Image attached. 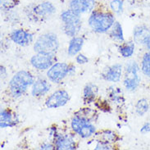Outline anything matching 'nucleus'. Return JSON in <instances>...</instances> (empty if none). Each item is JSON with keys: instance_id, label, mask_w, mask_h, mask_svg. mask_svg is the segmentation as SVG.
<instances>
[{"instance_id": "nucleus-1", "label": "nucleus", "mask_w": 150, "mask_h": 150, "mask_svg": "<svg viewBox=\"0 0 150 150\" xmlns=\"http://www.w3.org/2000/svg\"><path fill=\"white\" fill-rule=\"evenodd\" d=\"M114 22L115 18L112 13L99 10H93L88 20L90 28L97 33L108 32Z\"/></svg>"}, {"instance_id": "nucleus-2", "label": "nucleus", "mask_w": 150, "mask_h": 150, "mask_svg": "<svg viewBox=\"0 0 150 150\" xmlns=\"http://www.w3.org/2000/svg\"><path fill=\"white\" fill-rule=\"evenodd\" d=\"M35 82L34 77L29 71H20L16 73L9 82L10 93L13 98L21 97L27 90L29 86Z\"/></svg>"}, {"instance_id": "nucleus-3", "label": "nucleus", "mask_w": 150, "mask_h": 150, "mask_svg": "<svg viewBox=\"0 0 150 150\" xmlns=\"http://www.w3.org/2000/svg\"><path fill=\"white\" fill-rule=\"evenodd\" d=\"M71 126L74 132L83 139L89 138L96 132V128L91 123L89 116L84 112L74 116L71 122Z\"/></svg>"}, {"instance_id": "nucleus-4", "label": "nucleus", "mask_w": 150, "mask_h": 150, "mask_svg": "<svg viewBox=\"0 0 150 150\" xmlns=\"http://www.w3.org/2000/svg\"><path fill=\"white\" fill-rule=\"evenodd\" d=\"M60 18L63 22V31L66 35L72 38L76 36L82 25L81 15L69 9L62 12Z\"/></svg>"}, {"instance_id": "nucleus-5", "label": "nucleus", "mask_w": 150, "mask_h": 150, "mask_svg": "<svg viewBox=\"0 0 150 150\" xmlns=\"http://www.w3.org/2000/svg\"><path fill=\"white\" fill-rule=\"evenodd\" d=\"M59 48V41L56 35L52 33L44 34L37 39L34 50L36 53H54Z\"/></svg>"}, {"instance_id": "nucleus-6", "label": "nucleus", "mask_w": 150, "mask_h": 150, "mask_svg": "<svg viewBox=\"0 0 150 150\" xmlns=\"http://www.w3.org/2000/svg\"><path fill=\"white\" fill-rule=\"evenodd\" d=\"M139 67L135 61H129L126 65L124 74V86L128 91L136 90L140 84L141 78L139 76Z\"/></svg>"}, {"instance_id": "nucleus-7", "label": "nucleus", "mask_w": 150, "mask_h": 150, "mask_svg": "<svg viewBox=\"0 0 150 150\" xmlns=\"http://www.w3.org/2000/svg\"><path fill=\"white\" fill-rule=\"evenodd\" d=\"M74 69L72 66H70L65 62L54 63L47 71V77L53 83H60L68 74Z\"/></svg>"}, {"instance_id": "nucleus-8", "label": "nucleus", "mask_w": 150, "mask_h": 150, "mask_svg": "<svg viewBox=\"0 0 150 150\" xmlns=\"http://www.w3.org/2000/svg\"><path fill=\"white\" fill-rule=\"evenodd\" d=\"M56 12V8L50 2H43L34 6L30 12L29 16H31L35 21H43Z\"/></svg>"}, {"instance_id": "nucleus-9", "label": "nucleus", "mask_w": 150, "mask_h": 150, "mask_svg": "<svg viewBox=\"0 0 150 150\" xmlns=\"http://www.w3.org/2000/svg\"><path fill=\"white\" fill-rule=\"evenodd\" d=\"M55 56L54 53H36L31 59L30 63L34 68L40 71L49 70L54 64Z\"/></svg>"}, {"instance_id": "nucleus-10", "label": "nucleus", "mask_w": 150, "mask_h": 150, "mask_svg": "<svg viewBox=\"0 0 150 150\" xmlns=\"http://www.w3.org/2000/svg\"><path fill=\"white\" fill-rule=\"evenodd\" d=\"M69 99L70 95L68 92L64 89H59L47 98L45 105L48 108H57L66 105Z\"/></svg>"}, {"instance_id": "nucleus-11", "label": "nucleus", "mask_w": 150, "mask_h": 150, "mask_svg": "<svg viewBox=\"0 0 150 150\" xmlns=\"http://www.w3.org/2000/svg\"><path fill=\"white\" fill-rule=\"evenodd\" d=\"M53 144L56 149H76V144L71 134H56L53 135Z\"/></svg>"}, {"instance_id": "nucleus-12", "label": "nucleus", "mask_w": 150, "mask_h": 150, "mask_svg": "<svg viewBox=\"0 0 150 150\" xmlns=\"http://www.w3.org/2000/svg\"><path fill=\"white\" fill-rule=\"evenodd\" d=\"M95 4V0H71L69 7L70 9L81 15L87 12H93Z\"/></svg>"}, {"instance_id": "nucleus-13", "label": "nucleus", "mask_w": 150, "mask_h": 150, "mask_svg": "<svg viewBox=\"0 0 150 150\" xmlns=\"http://www.w3.org/2000/svg\"><path fill=\"white\" fill-rule=\"evenodd\" d=\"M10 37H11V40L15 44L20 46H27L33 42L32 34L22 29L14 30L11 33Z\"/></svg>"}, {"instance_id": "nucleus-14", "label": "nucleus", "mask_w": 150, "mask_h": 150, "mask_svg": "<svg viewBox=\"0 0 150 150\" xmlns=\"http://www.w3.org/2000/svg\"><path fill=\"white\" fill-rule=\"evenodd\" d=\"M18 123V118L16 114L12 112L11 110L1 109L0 113V126L1 128L13 127Z\"/></svg>"}, {"instance_id": "nucleus-15", "label": "nucleus", "mask_w": 150, "mask_h": 150, "mask_svg": "<svg viewBox=\"0 0 150 150\" xmlns=\"http://www.w3.org/2000/svg\"><path fill=\"white\" fill-rule=\"evenodd\" d=\"M51 85L49 81L44 79H38L33 83L31 93L34 97H41L49 93Z\"/></svg>"}, {"instance_id": "nucleus-16", "label": "nucleus", "mask_w": 150, "mask_h": 150, "mask_svg": "<svg viewBox=\"0 0 150 150\" xmlns=\"http://www.w3.org/2000/svg\"><path fill=\"white\" fill-rule=\"evenodd\" d=\"M122 66L119 63L114 64L108 67L103 75V78L107 81L117 83L122 79Z\"/></svg>"}, {"instance_id": "nucleus-17", "label": "nucleus", "mask_w": 150, "mask_h": 150, "mask_svg": "<svg viewBox=\"0 0 150 150\" xmlns=\"http://www.w3.org/2000/svg\"><path fill=\"white\" fill-rule=\"evenodd\" d=\"M150 30L149 29L147 26L141 25H138L134 28L133 31V38L134 41L138 44V45H144V41L146 40V39L149 36Z\"/></svg>"}, {"instance_id": "nucleus-18", "label": "nucleus", "mask_w": 150, "mask_h": 150, "mask_svg": "<svg viewBox=\"0 0 150 150\" xmlns=\"http://www.w3.org/2000/svg\"><path fill=\"white\" fill-rule=\"evenodd\" d=\"M84 45V40L81 37H73L70 41L67 53L71 57H74L81 52Z\"/></svg>"}, {"instance_id": "nucleus-19", "label": "nucleus", "mask_w": 150, "mask_h": 150, "mask_svg": "<svg viewBox=\"0 0 150 150\" xmlns=\"http://www.w3.org/2000/svg\"><path fill=\"white\" fill-rule=\"evenodd\" d=\"M110 36L115 40L120 41V42L124 41L122 26L118 21H115L112 26L110 29Z\"/></svg>"}, {"instance_id": "nucleus-20", "label": "nucleus", "mask_w": 150, "mask_h": 150, "mask_svg": "<svg viewBox=\"0 0 150 150\" xmlns=\"http://www.w3.org/2000/svg\"><path fill=\"white\" fill-rule=\"evenodd\" d=\"M119 52L122 57L125 58L132 57L134 53V42H126V43L122 44L119 47Z\"/></svg>"}, {"instance_id": "nucleus-21", "label": "nucleus", "mask_w": 150, "mask_h": 150, "mask_svg": "<svg viewBox=\"0 0 150 150\" xmlns=\"http://www.w3.org/2000/svg\"><path fill=\"white\" fill-rule=\"evenodd\" d=\"M96 96V89L95 86L92 84L86 85L84 89V100L87 103H90L94 101Z\"/></svg>"}, {"instance_id": "nucleus-22", "label": "nucleus", "mask_w": 150, "mask_h": 150, "mask_svg": "<svg viewBox=\"0 0 150 150\" xmlns=\"http://www.w3.org/2000/svg\"><path fill=\"white\" fill-rule=\"evenodd\" d=\"M149 102L146 98L139 99L135 105V112H136L137 115L140 116V117H142L146 113L149 111Z\"/></svg>"}, {"instance_id": "nucleus-23", "label": "nucleus", "mask_w": 150, "mask_h": 150, "mask_svg": "<svg viewBox=\"0 0 150 150\" xmlns=\"http://www.w3.org/2000/svg\"><path fill=\"white\" fill-rule=\"evenodd\" d=\"M141 71L147 76L150 77V52L144 53L141 62Z\"/></svg>"}, {"instance_id": "nucleus-24", "label": "nucleus", "mask_w": 150, "mask_h": 150, "mask_svg": "<svg viewBox=\"0 0 150 150\" xmlns=\"http://www.w3.org/2000/svg\"><path fill=\"white\" fill-rule=\"evenodd\" d=\"M108 94L111 99L117 103H121L122 102L124 101L121 90L119 89V88H114V87L110 88L108 90Z\"/></svg>"}, {"instance_id": "nucleus-25", "label": "nucleus", "mask_w": 150, "mask_h": 150, "mask_svg": "<svg viewBox=\"0 0 150 150\" xmlns=\"http://www.w3.org/2000/svg\"><path fill=\"white\" fill-rule=\"evenodd\" d=\"M100 136H101L102 141L109 143V144L116 142L118 139L117 135L116 134V133L112 131V130H104V131H103Z\"/></svg>"}, {"instance_id": "nucleus-26", "label": "nucleus", "mask_w": 150, "mask_h": 150, "mask_svg": "<svg viewBox=\"0 0 150 150\" xmlns=\"http://www.w3.org/2000/svg\"><path fill=\"white\" fill-rule=\"evenodd\" d=\"M123 5L122 0H112L110 3V8L115 14H121L123 12Z\"/></svg>"}, {"instance_id": "nucleus-27", "label": "nucleus", "mask_w": 150, "mask_h": 150, "mask_svg": "<svg viewBox=\"0 0 150 150\" xmlns=\"http://www.w3.org/2000/svg\"><path fill=\"white\" fill-rule=\"evenodd\" d=\"M1 9L4 11H9L15 8L19 3V0H0Z\"/></svg>"}, {"instance_id": "nucleus-28", "label": "nucleus", "mask_w": 150, "mask_h": 150, "mask_svg": "<svg viewBox=\"0 0 150 150\" xmlns=\"http://www.w3.org/2000/svg\"><path fill=\"white\" fill-rule=\"evenodd\" d=\"M94 149L96 150H108V149H112V147L110 144L109 143L104 142L102 140H98L96 144V146L94 148Z\"/></svg>"}, {"instance_id": "nucleus-29", "label": "nucleus", "mask_w": 150, "mask_h": 150, "mask_svg": "<svg viewBox=\"0 0 150 150\" xmlns=\"http://www.w3.org/2000/svg\"><path fill=\"white\" fill-rule=\"evenodd\" d=\"M76 61L78 64L83 65V64H86L89 62V58L86 57L85 55H84V54L79 53L76 56Z\"/></svg>"}, {"instance_id": "nucleus-30", "label": "nucleus", "mask_w": 150, "mask_h": 150, "mask_svg": "<svg viewBox=\"0 0 150 150\" xmlns=\"http://www.w3.org/2000/svg\"><path fill=\"white\" fill-rule=\"evenodd\" d=\"M140 132H141L143 134L149 133L150 132V122H147V123H145V124H144V126L141 127V129H140Z\"/></svg>"}, {"instance_id": "nucleus-31", "label": "nucleus", "mask_w": 150, "mask_h": 150, "mask_svg": "<svg viewBox=\"0 0 150 150\" xmlns=\"http://www.w3.org/2000/svg\"><path fill=\"white\" fill-rule=\"evenodd\" d=\"M55 149L54 144H49V143L43 144L40 146V149Z\"/></svg>"}, {"instance_id": "nucleus-32", "label": "nucleus", "mask_w": 150, "mask_h": 150, "mask_svg": "<svg viewBox=\"0 0 150 150\" xmlns=\"http://www.w3.org/2000/svg\"><path fill=\"white\" fill-rule=\"evenodd\" d=\"M7 76V71H6V68L1 66V78L2 79H4L5 77Z\"/></svg>"}, {"instance_id": "nucleus-33", "label": "nucleus", "mask_w": 150, "mask_h": 150, "mask_svg": "<svg viewBox=\"0 0 150 150\" xmlns=\"http://www.w3.org/2000/svg\"><path fill=\"white\" fill-rule=\"evenodd\" d=\"M144 45H145V47H146L147 49H148V50L150 52V35L146 39V40L144 41Z\"/></svg>"}]
</instances>
